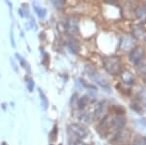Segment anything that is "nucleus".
Masks as SVG:
<instances>
[{"label": "nucleus", "instance_id": "obj_10", "mask_svg": "<svg viewBox=\"0 0 146 145\" xmlns=\"http://www.w3.org/2000/svg\"><path fill=\"white\" fill-rule=\"evenodd\" d=\"M126 125V118L123 115H117L112 119V127L117 130H122Z\"/></svg>", "mask_w": 146, "mask_h": 145}, {"label": "nucleus", "instance_id": "obj_11", "mask_svg": "<svg viewBox=\"0 0 146 145\" xmlns=\"http://www.w3.org/2000/svg\"><path fill=\"white\" fill-rule=\"evenodd\" d=\"M104 108H105V102L104 101L98 102V103L96 104L95 111H94V114H93L94 119H96V120L100 119V117L102 116L103 112H104Z\"/></svg>", "mask_w": 146, "mask_h": 145}, {"label": "nucleus", "instance_id": "obj_9", "mask_svg": "<svg viewBox=\"0 0 146 145\" xmlns=\"http://www.w3.org/2000/svg\"><path fill=\"white\" fill-rule=\"evenodd\" d=\"M133 14H135L136 19L139 20L142 23H146V5H140L136 7Z\"/></svg>", "mask_w": 146, "mask_h": 145}, {"label": "nucleus", "instance_id": "obj_24", "mask_svg": "<svg viewBox=\"0 0 146 145\" xmlns=\"http://www.w3.org/2000/svg\"><path fill=\"white\" fill-rule=\"evenodd\" d=\"M2 145H6V143H5V142H3V143H2Z\"/></svg>", "mask_w": 146, "mask_h": 145}, {"label": "nucleus", "instance_id": "obj_6", "mask_svg": "<svg viewBox=\"0 0 146 145\" xmlns=\"http://www.w3.org/2000/svg\"><path fill=\"white\" fill-rule=\"evenodd\" d=\"M65 29L71 34L77 33L78 32V21H77V19L74 17L68 18L65 22Z\"/></svg>", "mask_w": 146, "mask_h": 145}, {"label": "nucleus", "instance_id": "obj_21", "mask_svg": "<svg viewBox=\"0 0 146 145\" xmlns=\"http://www.w3.org/2000/svg\"><path fill=\"white\" fill-rule=\"evenodd\" d=\"M56 134H58V130H56V128H54V130L51 132V137H52V140H55L56 139Z\"/></svg>", "mask_w": 146, "mask_h": 145}, {"label": "nucleus", "instance_id": "obj_20", "mask_svg": "<svg viewBox=\"0 0 146 145\" xmlns=\"http://www.w3.org/2000/svg\"><path fill=\"white\" fill-rule=\"evenodd\" d=\"M27 80V88H28V90H29V92H32V90H33V81L31 80L30 78H27L25 79Z\"/></svg>", "mask_w": 146, "mask_h": 145}, {"label": "nucleus", "instance_id": "obj_3", "mask_svg": "<svg viewBox=\"0 0 146 145\" xmlns=\"http://www.w3.org/2000/svg\"><path fill=\"white\" fill-rule=\"evenodd\" d=\"M69 130H70V132L79 140L86 138L89 134L88 130H87L84 126L80 125V124H72V125H70Z\"/></svg>", "mask_w": 146, "mask_h": 145}, {"label": "nucleus", "instance_id": "obj_22", "mask_svg": "<svg viewBox=\"0 0 146 145\" xmlns=\"http://www.w3.org/2000/svg\"><path fill=\"white\" fill-rule=\"evenodd\" d=\"M139 123L143 126V127L146 128V117H143V118H141L140 120H139Z\"/></svg>", "mask_w": 146, "mask_h": 145}, {"label": "nucleus", "instance_id": "obj_8", "mask_svg": "<svg viewBox=\"0 0 146 145\" xmlns=\"http://www.w3.org/2000/svg\"><path fill=\"white\" fill-rule=\"evenodd\" d=\"M133 38L136 39H146V30L141 24H136L133 29Z\"/></svg>", "mask_w": 146, "mask_h": 145}, {"label": "nucleus", "instance_id": "obj_5", "mask_svg": "<svg viewBox=\"0 0 146 145\" xmlns=\"http://www.w3.org/2000/svg\"><path fill=\"white\" fill-rule=\"evenodd\" d=\"M135 48V38L129 35H124L121 38L119 44V49L123 52H127V51H131Z\"/></svg>", "mask_w": 146, "mask_h": 145}, {"label": "nucleus", "instance_id": "obj_25", "mask_svg": "<svg viewBox=\"0 0 146 145\" xmlns=\"http://www.w3.org/2000/svg\"><path fill=\"white\" fill-rule=\"evenodd\" d=\"M145 40H146V39H145Z\"/></svg>", "mask_w": 146, "mask_h": 145}, {"label": "nucleus", "instance_id": "obj_16", "mask_svg": "<svg viewBox=\"0 0 146 145\" xmlns=\"http://www.w3.org/2000/svg\"><path fill=\"white\" fill-rule=\"evenodd\" d=\"M133 145H146V137L144 136H136L133 139Z\"/></svg>", "mask_w": 146, "mask_h": 145}, {"label": "nucleus", "instance_id": "obj_1", "mask_svg": "<svg viewBox=\"0 0 146 145\" xmlns=\"http://www.w3.org/2000/svg\"><path fill=\"white\" fill-rule=\"evenodd\" d=\"M86 72L88 73V75L90 76V78L93 80L94 82H96V84L100 86L101 88H103L104 90H106L107 92H110V86L108 81L105 78H103L102 76L100 75L98 72H96V70L94 68L93 66H90V65H87L86 66Z\"/></svg>", "mask_w": 146, "mask_h": 145}, {"label": "nucleus", "instance_id": "obj_18", "mask_svg": "<svg viewBox=\"0 0 146 145\" xmlns=\"http://www.w3.org/2000/svg\"><path fill=\"white\" fill-rule=\"evenodd\" d=\"M34 8H35V11L37 12V14H38V16L40 18H44L46 16V10H45V9L40 8V7L36 6V5L34 6Z\"/></svg>", "mask_w": 146, "mask_h": 145}, {"label": "nucleus", "instance_id": "obj_19", "mask_svg": "<svg viewBox=\"0 0 146 145\" xmlns=\"http://www.w3.org/2000/svg\"><path fill=\"white\" fill-rule=\"evenodd\" d=\"M79 119L81 121H84V122H87V123H89L91 121V118H90V115H89V113L81 114V115L79 116Z\"/></svg>", "mask_w": 146, "mask_h": 145}, {"label": "nucleus", "instance_id": "obj_2", "mask_svg": "<svg viewBox=\"0 0 146 145\" xmlns=\"http://www.w3.org/2000/svg\"><path fill=\"white\" fill-rule=\"evenodd\" d=\"M103 65L108 73L111 75H115L118 73L120 69V58L116 56L105 58L103 60Z\"/></svg>", "mask_w": 146, "mask_h": 145}, {"label": "nucleus", "instance_id": "obj_23", "mask_svg": "<svg viewBox=\"0 0 146 145\" xmlns=\"http://www.w3.org/2000/svg\"><path fill=\"white\" fill-rule=\"evenodd\" d=\"M11 41L13 47H15V41H14V37H13V29H11Z\"/></svg>", "mask_w": 146, "mask_h": 145}, {"label": "nucleus", "instance_id": "obj_4", "mask_svg": "<svg viewBox=\"0 0 146 145\" xmlns=\"http://www.w3.org/2000/svg\"><path fill=\"white\" fill-rule=\"evenodd\" d=\"M144 49L142 47H135L133 50L131 51V54H129V62L133 64H138L141 60H143V57H144Z\"/></svg>", "mask_w": 146, "mask_h": 145}, {"label": "nucleus", "instance_id": "obj_12", "mask_svg": "<svg viewBox=\"0 0 146 145\" xmlns=\"http://www.w3.org/2000/svg\"><path fill=\"white\" fill-rule=\"evenodd\" d=\"M136 69L137 73L139 74L141 78L146 80V60H142L138 64H136Z\"/></svg>", "mask_w": 146, "mask_h": 145}, {"label": "nucleus", "instance_id": "obj_13", "mask_svg": "<svg viewBox=\"0 0 146 145\" xmlns=\"http://www.w3.org/2000/svg\"><path fill=\"white\" fill-rule=\"evenodd\" d=\"M68 47H69V50L74 54H77L80 50V44L78 40H76L75 38H71L68 41Z\"/></svg>", "mask_w": 146, "mask_h": 145}, {"label": "nucleus", "instance_id": "obj_14", "mask_svg": "<svg viewBox=\"0 0 146 145\" xmlns=\"http://www.w3.org/2000/svg\"><path fill=\"white\" fill-rule=\"evenodd\" d=\"M88 101H89V97H80V99H78V101H77V105H78V108L79 109L85 108V106H86V105L88 104Z\"/></svg>", "mask_w": 146, "mask_h": 145}, {"label": "nucleus", "instance_id": "obj_7", "mask_svg": "<svg viewBox=\"0 0 146 145\" xmlns=\"http://www.w3.org/2000/svg\"><path fill=\"white\" fill-rule=\"evenodd\" d=\"M120 77H121V80L127 85H133L135 83V76L128 69L122 70L121 73H120Z\"/></svg>", "mask_w": 146, "mask_h": 145}, {"label": "nucleus", "instance_id": "obj_17", "mask_svg": "<svg viewBox=\"0 0 146 145\" xmlns=\"http://www.w3.org/2000/svg\"><path fill=\"white\" fill-rule=\"evenodd\" d=\"M51 1H52V3L55 5V7H56V8H58V9L62 8L65 4V0H51Z\"/></svg>", "mask_w": 146, "mask_h": 145}, {"label": "nucleus", "instance_id": "obj_15", "mask_svg": "<svg viewBox=\"0 0 146 145\" xmlns=\"http://www.w3.org/2000/svg\"><path fill=\"white\" fill-rule=\"evenodd\" d=\"M39 95H40V99H41V101H42V104H43L44 108H47L49 105V102H48V99H47L45 93H43V91L41 90V89H39Z\"/></svg>", "mask_w": 146, "mask_h": 145}]
</instances>
